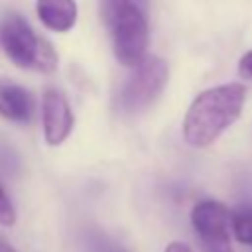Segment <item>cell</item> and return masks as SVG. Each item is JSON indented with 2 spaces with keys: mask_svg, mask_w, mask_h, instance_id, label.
<instances>
[{
  "mask_svg": "<svg viewBox=\"0 0 252 252\" xmlns=\"http://www.w3.org/2000/svg\"><path fill=\"white\" fill-rule=\"evenodd\" d=\"M246 89L240 83H226L199 93L183 118V140L193 148H207L219 140L240 116Z\"/></svg>",
  "mask_w": 252,
  "mask_h": 252,
  "instance_id": "6da1fadb",
  "label": "cell"
},
{
  "mask_svg": "<svg viewBox=\"0 0 252 252\" xmlns=\"http://www.w3.org/2000/svg\"><path fill=\"white\" fill-rule=\"evenodd\" d=\"M98 10L102 24L108 30L114 57L124 67L134 69L148 57L150 32L146 12L130 0H98Z\"/></svg>",
  "mask_w": 252,
  "mask_h": 252,
  "instance_id": "7a4b0ae2",
  "label": "cell"
},
{
  "mask_svg": "<svg viewBox=\"0 0 252 252\" xmlns=\"http://www.w3.org/2000/svg\"><path fill=\"white\" fill-rule=\"evenodd\" d=\"M0 45L8 59L22 69L51 73L57 67V53L51 43L39 37L33 28L16 12L6 14L0 22Z\"/></svg>",
  "mask_w": 252,
  "mask_h": 252,
  "instance_id": "3957f363",
  "label": "cell"
},
{
  "mask_svg": "<svg viewBox=\"0 0 252 252\" xmlns=\"http://www.w3.org/2000/svg\"><path fill=\"white\" fill-rule=\"evenodd\" d=\"M169 79V67L161 57L148 55L140 61L120 91V106L126 112H140L154 104Z\"/></svg>",
  "mask_w": 252,
  "mask_h": 252,
  "instance_id": "277c9868",
  "label": "cell"
},
{
  "mask_svg": "<svg viewBox=\"0 0 252 252\" xmlns=\"http://www.w3.org/2000/svg\"><path fill=\"white\" fill-rule=\"evenodd\" d=\"M230 215L232 211L215 199H203L193 205L191 226L201 252H234Z\"/></svg>",
  "mask_w": 252,
  "mask_h": 252,
  "instance_id": "5b68a950",
  "label": "cell"
},
{
  "mask_svg": "<svg viewBox=\"0 0 252 252\" xmlns=\"http://www.w3.org/2000/svg\"><path fill=\"white\" fill-rule=\"evenodd\" d=\"M43 138L47 146H61L73 130V112L67 96L57 89H47L41 98Z\"/></svg>",
  "mask_w": 252,
  "mask_h": 252,
  "instance_id": "8992f818",
  "label": "cell"
},
{
  "mask_svg": "<svg viewBox=\"0 0 252 252\" xmlns=\"http://www.w3.org/2000/svg\"><path fill=\"white\" fill-rule=\"evenodd\" d=\"M0 116L20 124L30 122L33 116L32 94L24 87L8 79H0Z\"/></svg>",
  "mask_w": 252,
  "mask_h": 252,
  "instance_id": "52a82bcc",
  "label": "cell"
},
{
  "mask_svg": "<svg viewBox=\"0 0 252 252\" xmlns=\"http://www.w3.org/2000/svg\"><path fill=\"white\" fill-rule=\"evenodd\" d=\"M35 14L47 30L69 32L77 22V4L75 0H37Z\"/></svg>",
  "mask_w": 252,
  "mask_h": 252,
  "instance_id": "ba28073f",
  "label": "cell"
},
{
  "mask_svg": "<svg viewBox=\"0 0 252 252\" xmlns=\"http://www.w3.org/2000/svg\"><path fill=\"white\" fill-rule=\"evenodd\" d=\"M232 236L238 244L252 246V205H244L232 211L230 215Z\"/></svg>",
  "mask_w": 252,
  "mask_h": 252,
  "instance_id": "9c48e42d",
  "label": "cell"
},
{
  "mask_svg": "<svg viewBox=\"0 0 252 252\" xmlns=\"http://www.w3.org/2000/svg\"><path fill=\"white\" fill-rule=\"evenodd\" d=\"M16 224V209L12 205V199L4 191L0 183V226H14Z\"/></svg>",
  "mask_w": 252,
  "mask_h": 252,
  "instance_id": "30bf717a",
  "label": "cell"
},
{
  "mask_svg": "<svg viewBox=\"0 0 252 252\" xmlns=\"http://www.w3.org/2000/svg\"><path fill=\"white\" fill-rule=\"evenodd\" d=\"M238 73H240L244 79H252V49H250V51H246V53L240 57Z\"/></svg>",
  "mask_w": 252,
  "mask_h": 252,
  "instance_id": "8fae6325",
  "label": "cell"
},
{
  "mask_svg": "<svg viewBox=\"0 0 252 252\" xmlns=\"http://www.w3.org/2000/svg\"><path fill=\"white\" fill-rule=\"evenodd\" d=\"M94 244H96V250H98V252H128V250H124L122 246L114 244V242L108 240V238H102L100 242H94Z\"/></svg>",
  "mask_w": 252,
  "mask_h": 252,
  "instance_id": "7c38bea8",
  "label": "cell"
},
{
  "mask_svg": "<svg viewBox=\"0 0 252 252\" xmlns=\"http://www.w3.org/2000/svg\"><path fill=\"white\" fill-rule=\"evenodd\" d=\"M163 252H195V250H193L189 244L181 242V240H173V242H169V244L165 246Z\"/></svg>",
  "mask_w": 252,
  "mask_h": 252,
  "instance_id": "4fadbf2b",
  "label": "cell"
},
{
  "mask_svg": "<svg viewBox=\"0 0 252 252\" xmlns=\"http://www.w3.org/2000/svg\"><path fill=\"white\" fill-rule=\"evenodd\" d=\"M0 252H18V250L10 244V240H8V238H4V236L0 234Z\"/></svg>",
  "mask_w": 252,
  "mask_h": 252,
  "instance_id": "5bb4252c",
  "label": "cell"
},
{
  "mask_svg": "<svg viewBox=\"0 0 252 252\" xmlns=\"http://www.w3.org/2000/svg\"><path fill=\"white\" fill-rule=\"evenodd\" d=\"M132 4H136L140 10H144L146 14H148V6H150V0H130Z\"/></svg>",
  "mask_w": 252,
  "mask_h": 252,
  "instance_id": "9a60e30c",
  "label": "cell"
}]
</instances>
